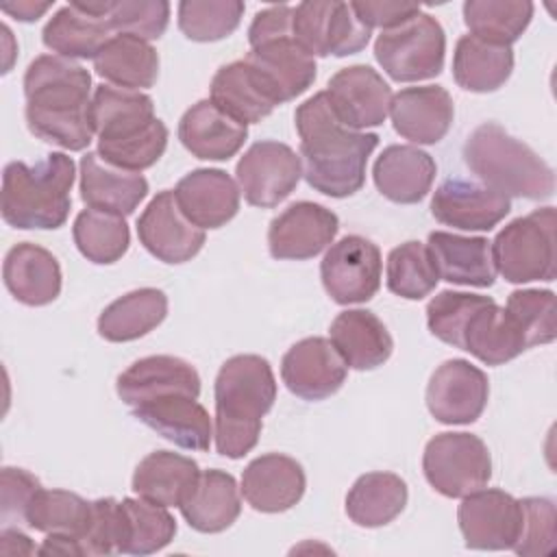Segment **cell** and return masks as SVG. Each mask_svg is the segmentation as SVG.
<instances>
[{
  "instance_id": "1",
  "label": "cell",
  "mask_w": 557,
  "mask_h": 557,
  "mask_svg": "<svg viewBox=\"0 0 557 557\" xmlns=\"http://www.w3.org/2000/svg\"><path fill=\"white\" fill-rule=\"evenodd\" d=\"M294 124L300 135L305 181L331 198L357 194L366 183L368 157L379 146V135L344 126L326 91L307 98L296 109Z\"/></svg>"
},
{
  "instance_id": "2",
  "label": "cell",
  "mask_w": 557,
  "mask_h": 557,
  "mask_svg": "<svg viewBox=\"0 0 557 557\" xmlns=\"http://www.w3.org/2000/svg\"><path fill=\"white\" fill-rule=\"evenodd\" d=\"M89 91L91 74L83 65L59 54L37 57L24 74L28 131L63 150H85L96 135Z\"/></svg>"
},
{
  "instance_id": "3",
  "label": "cell",
  "mask_w": 557,
  "mask_h": 557,
  "mask_svg": "<svg viewBox=\"0 0 557 557\" xmlns=\"http://www.w3.org/2000/svg\"><path fill=\"white\" fill-rule=\"evenodd\" d=\"M89 117L98 135V154L115 168L141 172L154 165L168 148V126L154 117L148 94L98 85Z\"/></svg>"
},
{
  "instance_id": "4",
  "label": "cell",
  "mask_w": 557,
  "mask_h": 557,
  "mask_svg": "<svg viewBox=\"0 0 557 557\" xmlns=\"http://www.w3.org/2000/svg\"><path fill=\"white\" fill-rule=\"evenodd\" d=\"M215 448L228 459L250 453L261 435L263 416L276 400L272 366L261 355H233L215 376Z\"/></svg>"
},
{
  "instance_id": "5",
  "label": "cell",
  "mask_w": 557,
  "mask_h": 557,
  "mask_svg": "<svg viewBox=\"0 0 557 557\" xmlns=\"http://www.w3.org/2000/svg\"><path fill=\"white\" fill-rule=\"evenodd\" d=\"M74 176V161L65 152H50L35 165L7 163L2 172V220L22 231L63 226L70 215Z\"/></svg>"
},
{
  "instance_id": "6",
  "label": "cell",
  "mask_w": 557,
  "mask_h": 557,
  "mask_svg": "<svg viewBox=\"0 0 557 557\" xmlns=\"http://www.w3.org/2000/svg\"><path fill=\"white\" fill-rule=\"evenodd\" d=\"M463 159L485 187L507 198L546 200L555 191L553 168L496 122H485L470 133Z\"/></svg>"
},
{
  "instance_id": "7",
  "label": "cell",
  "mask_w": 557,
  "mask_h": 557,
  "mask_svg": "<svg viewBox=\"0 0 557 557\" xmlns=\"http://www.w3.org/2000/svg\"><path fill=\"white\" fill-rule=\"evenodd\" d=\"M294 7L272 4L259 11L248 28L246 61L261 76L278 104L305 94L318 74L311 57L292 33Z\"/></svg>"
},
{
  "instance_id": "8",
  "label": "cell",
  "mask_w": 557,
  "mask_h": 557,
  "mask_svg": "<svg viewBox=\"0 0 557 557\" xmlns=\"http://www.w3.org/2000/svg\"><path fill=\"white\" fill-rule=\"evenodd\" d=\"M555 207L511 220L492 242L496 272L516 285L555 278Z\"/></svg>"
},
{
  "instance_id": "9",
  "label": "cell",
  "mask_w": 557,
  "mask_h": 557,
  "mask_svg": "<svg viewBox=\"0 0 557 557\" xmlns=\"http://www.w3.org/2000/svg\"><path fill=\"white\" fill-rule=\"evenodd\" d=\"M444 28L433 15L422 11L394 28L381 30L374 41L376 63L398 83L435 78L444 67Z\"/></svg>"
},
{
  "instance_id": "10",
  "label": "cell",
  "mask_w": 557,
  "mask_h": 557,
  "mask_svg": "<svg viewBox=\"0 0 557 557\" xmlns=\"http://www.w3.org/2000/svg\"><path fill=\"white\" fill-rule=\"evenodd\" d=\"M422 470L435 492L446 498H463L487 485L492 457L479 435L446 431L426 442Z\"/></svg>"
},
{
  "instance_id": "11",
  "label": "cell",
  "mask_w": 557,
  "mask_h": 557,
  "mask_svg": "<svg viewBox=\"0 0 557 557\" xmlns=\"http://www.w3.org/2000/svg\"><path fill=\"white\" fill-rule=\"evenodd\" d=\"M292 33L311 57H348L363 50L372 30L363 26L350 2H300L294 7Z\"/></svg>"
},
{
  "instance_id": "12",
  "label": "cell",
  "mask_w": 557,
  "mask_h": 557,
  "mask_svg": "<svg viewBox=\"0 0 557 557\" xmlns=\"http://www.w3.org/2000/svg\"><path fill=\"white\" fill-rule=\"evenodd\" d=\"M381 250L361 235H346L331 244L322 263L320 278L337 305L368 302L381 287Z\"/></svg>"
},
{
  "instance_id": "13",
  "label": "cell",
  "mask_w": 557,
  "mask_h": 557,
  "mask_svg": "<svg viewBox=\"0 0 557 557\" xmlns=\"http://www.w3.org/2000/svg\"><path fill=\"white\" fill-rule=\"evenodd\" d=\"M235 174L248 205L272 209L296 189L302 176V161L287 144L263 139L244 152Z\"/></svg>"
},
{
  "instance_id": "14",
  "label": "cell",
  "mask_w": 557,
  "mask_h": 557,
  "mask_svg": "<svg viewBox=\"0 0 557 557\" xmlns=\"http://www.w3.org/2000/svg\"><path fill=\"white\" fill-rule=\"evenodd\" d=\"M463 544L474 550H511L522 524L520 500L496 487L463 496L457 509Z\"/></svg>"
},
{
  "instance_id": "15",
  "label": "cell",
  "mask_w": 557,
  "mask_h": 557,
  "mask_svg": "<svg viewBox=\"0 0 557 557\" xmlns=\"http://www.w3.org/2000/svg\"><path fill=\"white\" fill-rule=\"evenodd\" d=\"M490 396L487 374L466 359H448L435 368L426 385V407L442 424H472Z\"/></svg>"
},
{
  "instance_id": "16",
  "label": "cell",
  "mask_w": 557,
  "mask_h": 557,
  "mask_svg": "<svg viewBox=\"0 0 557 557\" xmlns=\"http://www.w3.org/2000/svg\"><path fill=\"white\" fill-rule=\"evenodd\" d=\"M326 98L344 126L363 131L385 122L394 96L376 70L370 65H348L331 76Z\"/></svg>"
},
{
  "instance_id": "17",
  "label": "cell",
  "mask_w": 557,
  "mask_h": 557,
  "mask_svg": "<svg viewBox=\"0 0 557 557\" xmlns=\"http://www.w3.org/2000/svg\"><path fill=\"white\" fill-rule=\"evenodd\" d=\"M141 246L163 263H185L194 259L202 244L205 231L189 222L181 211L174 191H159L137 220Z\"/></svg>"
},
{
  "instance_id": "18",
  "label": "cell",
  "mask_w": 557,
  "mask_h": 557,
  "mask_svg": "<svg viewBox=\"0 0 557 557\" xmlns=\"http://www.w3.org/2000/svg\"><path fill=\"white\" fill-rule=\"evenodd\" d=\"M339 231L337 215L309 200H300L281 211L268 226V248L274 259L305 261L333 244Z\"/></svg>"
},
{
  "instance_id": "19",
  "label": "cell",
  "mask_w": 557,
  "mask_h": 557,
  "mask_svg": "<svg viewBox=\"0 0 557 557\" xmlns=\"http://www.w3.org/2000/svg\"><path fill=\"white\" fill-rule=\"evenodd\" d=\"M348 366L326 337H305L281 359L285 387L302 400H324L339 392Z\"/></svg>"
},
{
  "instance_id": "20",
  "label": "cell",
  "mask_w": 557,
  "mask_h": 557,
  "mask_svg": "<svg viewBox=\"0 0 557 557\" xmlns=\"http://www.w3.org/2000/svg\"><path fill=\"white\" fill-rule=\"evenodd\" d=\"M511 211V200L476 181L446 178L431 198L440 224L459 231H492Z\"/></svg>"
},
{
  "instance_id": "21",
  "label": "cell",
  "mask_w": 557,
  "mask_h": 557,
  "mask_svg": "<svg viewBox=\"0 0 557 557\" xmlns=\"http://www.w3.org/2000/svg\"><path fill=\"white\" fill-rule=\"evenodd\" d=\"M305 487V470L294 457L268 453L244 468L239 490L255 511L281 513L300 503Z\"/></svg>"
},
{
  "instance_id": "22",
  "label": "cell",
  "mask_w": 557,
  "mask_h": 557,
  "mask_svg": "<svg viewBox=\"0 0 557 557\" xmlns=\"http://www.w3.org/2000/svg\"><path fill=\"white\" fill-rule=\"evenodd\" d=\"M117 396L131 409L168 394L200 396V376L191 363L172 355H150L131 363L115 381Z\"/></svg>"
},
{
  "instance_id": "23",
  "label": "cell",
  "mask_w": 557,
  "mask_h": 557,
  "mask_svg": "<svg viewBox=\"0 0 557 557\" xmlns=\"http://www.w3.org/2000/svg\"><path fill=\"white\" fill-rule=\"evenodd\" d=\"M239 196L237 183L220 168L191 170L174 187L181 211L202 231L231 222L239 211Z\"/></svg>"
},
{
  "instance_id": "24",
  "label": "cell",
  "mask_w": 557,
  "mask_h": 557,
  "mask_svg": "<svg viewBox=\"0 0 557 557\" xmlns=\"http://www.w3.org/2000/svg\"><path fill=\"white\" fill-rule=\"evenodd\" d=\"M133 416L157 431L168 442L185 450H209L213 426L209 411L198 398L187 394H168L133 407Z\"/></svg>"
},
{
  "instance_id": "25",
  "label": "cell",
  "mask_w": 557,
  "mask_h": 557,
  "mask_svg": "<svg viewBox=\"0 0 557 557\" xmlns=\"http://www.w3.org/2000/svg\"><path fill=\"white\" fill-rule=\"evenodd\" d=\"M394 131L413 144H437L448 133L455 104L450 94L440 85L407 87L392 98L389 107Z\"/></svg>"
},
{
  "instance_id": "26",
  "label": "cell",
  "mask_w": 557,
  "mask_h": 557,
  "mask_svg": "<svg viewBox=\"0 0 557 557\" xmlns=\"http://www.w3.org/2000/svg\"><path fill=\"white\" fill-rule=\"evenodd\" d=\"M248 137V126L220 111L209 98L191 104L178 122V139L196 159L228 161Z\"/></svg>"
},
{
  "instance_id": "27",
  "label": "cell",
  "mask_w": 557,
  "mask_h": 557,
  "mask_svg": "<svg viewBox=\"0 0 557 557\" xmlns=\"http://www.w3.org/2000/svg\"><path fill=\"white\" fill-rule=\"evenodd\" d=\"M2 278L9 294L28 307H44L61 294V265L57 257L33 244H15L2 263Z\"/></svg>"
},
{
  "instance_id": "28",
  "label": "cell",
  "mask_w": 557,
  "mask_h": 557,
  "mask_svg": "<svg viewBox=\"0 0 557 557\" xmlns=\"http://www.w3.org/2000/svg\"><path fill=\"white\" fill-rule=\"evenodd\" d=\"M81 198L87 207L131 215L148 196V181L139 172H128L107 163L98 152L81 159Z\"/></svg>"
},
{
  "instance_id": "29",
  "label": "cell",
  "mask_w": 557,
  "mask_h": 557,
  "mask_svg": "<svg viewBox=\"0 0 557 557\" xmlns=\"http://www.w3.org/2000/svg\"><path fill=\"white\" fill-rule=\"evenodd\" d=\"M426 248L435 261L440 278L468 287L494 285L496 268L492 259V242L485 237L433 231L429 233Z\"/></svg>"
},
{
  "instance_id": "30",
  "label": "cell",
  "mask_w": 557,
  "mask_h": 557,
  "mask_svg": "<svg viewBox=\"0 0 557 557\" xmlns=\"http://www.w3.org/2000/svg\"><path fill=\"white\" fill-rule=\"evenodd\" d=\"M437 165L433 157L416 146L392 144L374 161L372 178L376 189L392 202H420L435 181Z\"/></svg>"
},
{
  "instance_id": "31",
  "label": "cell",
  "mask_w": 557,
  "mask_h": 557,
  "mask_svg": "<svg viewBox=\"0 0 557 557\" xmlns=\"http://www.w3.org/2000/svg\"><path fill=\"white\" fill-rule=\"evenodd\" d=\"M331 344L352 370H374L394 350V339L383 320L368 309H346L331 322Z\"/></svg>"
},
{
  "instance_id": "32",
  "label": "cell",
  "mask_w": 557,
  "mask_h": 557,
  "mask_svg": "<svg viewBox=\"0 0 557 557\" xmlns=\"http://www.w3.org/2000/svg\"><path fill=\"white\" fill-rule=\"evenodd\" d=\"M209 94L220 111L246 126L261 122L278 104L246 59L222 65L211 78Z\"/></svg>"
},
{
  "instance_id": "33",
  "label": "cell",
  "mask_w": 557,
  "mask_h": 557,
  "mask_svg": "<svg viewBox=\"0 0 557 557\" xmlns=\"http://www.w3.org/2000/svg\"><path fill=\"white\" fill-rule=\"evenodd\" d=\"M178 509L194 531L220 533L228 529L242 513V496L235 476L218 468L200 470Z\"/></svg>"
},
{
  "instance_id": "34",
  "label": "cell",
  "mask_w": 557,
  "mask_h": 557,
  "mask_svg": "<svg viewBox=\"0 0 557 557\" xmlns=\"http://www.w3.org/2000/svg\"><path fill=\"white\" fill-rule=\"evenodd\" d=\"M527 342L505 307H498L494 298L481 305L468 320L459 350L470 352L485 366H503L527 350Z\"/></svg>"
},
{
  "instance_id": "35",
  "label": "cell",
  "mask_w": 557,
  "mask_h": 557,
  "mask_svg": "<svg viewBox=\"0 0 557 557\" xmlns=\"http://www.w3.org/2000/svg\"><path fill=\"white\" fill-rule=\"evenodd\" d=\"M198 474L200 468L191 457L172 450H154L137 463L131 487L150 503L178 507L191 492Z\"/></svg>"
},
{
  "instance_id": "36",
  "label": "cell",
  "mask_w": 557,
  "mask_h": 557,
  "mask_svg": "<svg viewBox=\"0 0 557 557\" xmlns=\"http://www.w3.org/2000/svg\"><path fill=\"white\" fill-rule=\"evenodd\" d=\"M94 70L113 87L141 91L159 78V54L150 41L117 33L96 54Z\"/></svg>"
},
{
  "instance_id": "37",
  "label": "cell",
  "mask_w": 557,
  "mask_h": 557,
  "mask_svg": "<svg viewBox=\"0 0 557 557\" xmlns=\"http://www.w3.org/2000/svg\"><path fill=\"white\" fill-rule=\"evenodd\" d=\"M107 15H94L74 2L61 7L44 26L41 41L48 50L65 59H96L100 48L113 37Z\"/></svg>"
},
{
  "instance_id": "38",
  "label": "cell",
  "mask_w": 557,
  "mask_h": 557,
  "mask_svg": "<svg viewBox=\"0 0 557 557\" xmlns=\"http://www.w3.org/2000/svg\"><path fill=\"white\" fill-rule=\"evenodd\" d=\"M176 535V520L168 507L146 498L117 500V553L152 555Z\"/></svg>"
},
{
  "instance_id": "39",
  "label": "cell",
  "mask_w": 557,
  "mask_h": 557,
  "mask_svg": "<svg viewBox=\"0 0 557 557\" xmlns=\"http://www.w3.org/2000/svg\"><path fill=\"white\" fill-rule=\"evenodd\" d=\"M513 72V50L496 46L474 35L459 37L453 52L455 83L474 94H490L500 89Z\"/></svg>"
},
{
  "instance_id": "40",
  "label": "cell",
  "mask_w": 557,
  "mask_h": 557,
  "mask_svg": "<svg viewBox=\"0 0 557 557\" xmlns=\"http://www.w3.org/2000/svg\"><path fill=\"white\" fill-rule=\"evenodd\" d=\"M168 315V296L157 287H139L115 298L98 318L107 342H133L157 329Z\"/></svg>"
},
{
  "instance_id": "41",
  "label": "cell",
  "mask_w": 557,
  "mask_h": 557,
  "mask_svg": "<svg viewBox=\"0 0 557 557\" xmlns=\"http://www.w3.org/2000/svg\"><path fill=\"white\" fill-rule=\"evenodd\" d=\"M407 498V483L398 474L366 472L346 494V513L357 527L376 529L400 516Z\"/></svg>"
},
{
  "instance_id": "42",
  "label": "cell",
  "mask_w": 557,
  "mask_h": 557,
  "mask_svg": "<svg viewBox=\"0 0 557 557\" xmlns=\"http://www.w3.org/2000/svg\"><path fill=\"white\" fill-rule=\"evenodd\" d=\"M91 518V503L67 490L39 487L30 498L24 524L46 535H61L78 542L83 553V537Z\"/></svg>"
},
{
  "instance_id": "43",
  "label": "cell",
  "mask_w": 557,
  "mask_h": 557,
  "mask_svg": "<svg viewBox=\"0 0 557 557\" xmlns=\"http://www.w3.org/2000/svg\"><path fill=\"white\" fill-rule=\"evenodd\" d=\"M533 11L529 0H468L463 2V22L470 35L511 48L529 28Z\"/></svg>"
},
{
  "instance_id": "44",
  "label": "cell",
  "mask_w": 557,
  "mask_h": 557,
  "mask_svg": "<svg viewBox=\"0 0 557 557\" xmlns=\"http://www.w3.org/2000/svg\"><path fill=\"white\" fill-rule=\"evenodd\" d=\"M72 237L81 255L98 265H109L122 259L131 244V231L124 215L83 209L72 226Z\"/></svg>"
},
{
  "instance_id": "45",
  "label": "cell",
  "mask_w": 557,
  "mask_h": 557,
  "mask_svg": "<svg viewBox=\"0 0 557 557\" xmlns=\"http://www.w3.org/2000/svg\"><path fill=\"white\" fill-rule=\"evenodd\" d=\"M387 289L407 300H422L429 296L437 281V268L422 242H405L387 255Z\"/></svg>"
},
{
  "instance_id": "46",
  "label": "cell",
  "mask_w": 557,
  "mask_h": 557,
  "mask_svg": "<svg viewBox=\"0 0 557 557\" xmlns=\"http://www.w3.org/2000/svg\"><path fill=\"white\" fill-rule=\"evenodd\" d=\"M244 9L239 0H183L178 28L191 41H220L237 30Z\"/></svg>"
},
{
  "instance_id": "47",
  "label": "cell",
  "mask_w": 557,
  "mask_h": 557,
  "mask_svg": "<svg viewBox=\"0 0 557 557\" xmlns=\"http://www.w3.org/2000/svg\"><path fill=\"white\" fill-rule=\"evenodd\" d=\"M505 309L513 318L529 348L555 339L557 318L555 294L550 289H516L509 294Z\"/></svg>"
},
{
  "instance_id": "48",
  "label": "cell",
  "mask_w": 557,
  "mask_h": 557,
  "mask_svg": "<svg viewBox=\"0 0 557 557\" xmlns=\"http://www.w3.org/2000/svg\"><path fill=\"white\" fill-rule=\"evenodd\" d=\"M490 296L481 294H468V292H453L444 289L437 296H433L426 305V324L429 331L444 344H450L459 348L461 333L470 320V315L485 302H490Z\"/></svg>"
},
{
  "instance_id": "49",
  "label": "cell",
  "mask_w": 557,
  "mask_h": 557,
  "mask_svg": "<svg viewBox=\"0 0 557 557\" xmlns=\"http://www.w3.org/2000/svg\"><path fill=\"white\" fill-rule=\"evenodd\" d=\"M107 17L113 30L152 41L168 28L170 4L165 0H113Z\"/></svg>"
},
{
  "instance_id": "50",
  "label": "cell",
  "mask_w": 557,
  "mask_h": 557,
  "mask_svg": "<svg viewBox=\"0 0 557 557\" xmlns=\"http://www.w3.org/2000/svg\"><path fill=\"white\" fill-rule=\"evenodd\" d=\"M520 507L522 524L511 550L522 557L548 555L555 544V503L544 496H527L520 498Z\"/></svg>"
},
{
  "instance_id": "51",
  "label": "cell",
  "mask_w": 557,
  "mask_h": 557,
  "mask_svg": "<svg viewBox=\"0 0 557 557\" xmlns=\"http://www.w3.org/2000/svg\"><path fill=\"white\" fill-rule=\"evenodd\" d=\"M41 487L39 479L24 468L4 466L0 472V516L2 522H24L26 507Z\"/></svg>"
},
{
  "instance_id": "52",
  "label": "cell",
  "mask_w": 557,
  "mask_h": 557,
  "mask_svg": "<svg viewBox=\"0 0 557 557\" xmlns=\"http://www.w3.org/2000/svg\"><path fill=\"white\" fill-rule=\"evenodd\" d=\"M117 553V500L107 496L91 500V518L83 537V555Z\"/></svg>"
},
{
  "instance_id": "53",
  "label": "cell",
  "mask_w": 557,
  "mask_h": 557,
  "mask_svg": "<svg viewBox=\"0 0 557 557\" xmlns=\"http://www.w3.org/2000/svg\"><path fill=\"white\" fill-rule=\"evenodd\" d=\"M350 9L355 11L357 20L372 28H394L403 22H407L409 17L418 15L422 9L418 4H407V2H350Z\"/></svg>"
},
{
  "instance_id": "54",
  "label": "cell",
  "mask_w": 557,
  "mask_h": 557,
  "mask_svg": "<svg viewBox=\"0 0 557 557\" xmlns=\"http://www.w3.org/2000/svg\"><path fill=\"white\" fill-rule=\"evenodd\" d=\"M52 7V2H30V0H20V2H4L0 9L20 20V22H35L39 20L48 9Z\"/></svg>"
}]
</instances>
